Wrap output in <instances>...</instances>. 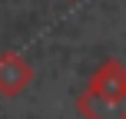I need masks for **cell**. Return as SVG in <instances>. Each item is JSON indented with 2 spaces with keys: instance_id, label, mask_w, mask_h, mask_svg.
<instances>
[{
  "instance_id": "3",
  "label": "cell",
  "mask_w": 126,
  "mask_h": 119,
  "mask_svg": "<svg viewBox=\"0 0 126 119\" xmlns=\"http://www.w3.org/2000/svg\"><path fill=\"white\" fill-rule=\"evenodd\" d=\"M80 113L83 119H126V99H110L86 89V96H80Z\"/></svg>"
},
{
  "instance_id": "1",
  "label": "cell",
  "mask_w": 126,
  "mask_h": 119,
  "mask_svg": "<svg viewBox=\"0 0 126 119\" xmlns=\"http://www.w3.org/2000/svg\"><path fill=\"white\" fill-rule=\"evenodd\" d=\"M33 79V66L20 53H3L0 56V93L3 96H20Z\"/></svg>"
},
{
  "instance_id": "2",
  "label": "cell",
  "mask_w": 126,
  "mask_h": 119,
  "mask_svg": "<svg viewBox=\"0 0 126 119\" xmlns=\"http://www.w3.org/2000/svg\"><path fill=\"white\" fill-rule=\"evenodd\" d=\"M90 93L110 96V99H126V66L116 60H106L93 76H90Z\"/></svg>"
}]
</instances>
